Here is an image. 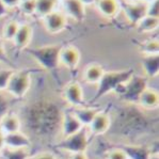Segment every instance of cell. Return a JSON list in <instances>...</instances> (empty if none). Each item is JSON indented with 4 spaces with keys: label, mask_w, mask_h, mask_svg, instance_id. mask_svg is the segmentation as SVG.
I'll use <instances>...</instances> for the list:
<instances>
[{
    "label": "cell",
    "mask_w": 159,
    "mask_h": 159,
    "mask_svg": "<svg viewBox=\"0 0 159 159\" xmlns=\"http://www.w3.org/2000/svg\"><path fill=\"white\" fill-rule=\"evenodd\" d=\"M139 50L142 56H154L159 55V42L157 39L146 40L139 45Z\"/></svg>",
    "instance_id": "24"
},
{
    "label": "cell",
    "mask_w": 159,
    "mask_h": 159,
    "mask_svg": "<svg viewBox=\"0 0 159 159\" xmlns=\"http://www.w3.org/2000/svg\"><path fill=\"white\" fill-rule=\"evenodd\" d=\"M80 51L73 45L62 46L59 56V63L70 70H77L80 63Z\"/></svg>",
    "instance_id": "9"
},
{
    "label": "cell",
    "mask_w": 159,
    "mask_h": 159,
    "mask_svg": "<svg viewBox=\"0 0 159 159\" xmlns=\"http://www.w3.org/2000/svg\"><path fill=\"white\" fill-rule=\"evenodd\" d=\"M99 111H102L99 108H96V107H88V106L77 107V108H74L72 110L73 114L76 116V119L85 128L90 125V123L93 121V119L96 116V114Z\"/></svg>",
    "instance_id": "17"
},
{
    "label": "cell",
    "mask_w": 159,
    "mask_h": 159,
    "mask_svg": "<svg viewBox=\"0 0 159 159\" xmlns=\"http://www.w3.org/2000/svg\"><path fill=\"white\" fill-rule=\"evenodd\" d=\"M150 159H159V154L158 152H152Z\"/></svg>",
    "instance_id": "38"
},
{
    "label": "cell",
    "mask_w": 159,
    "mask_h": 159,
    "mask_svg": "<svg viewBox=\"0 0 159 159\" xmlns=\"http://www.w3.org/2000/svg\"><path fill=\"white\" fill-rule=\"evenodd\" d=\"M28 159H58L53 155L52 153H48V152H44V153H40V154H36L34 156H31Z\"/></svg>",
    "instance_id": "32"
},
{
    "label": "cell",
    "mask_w": 159,
    "mask_h": 159,
    "mask_svg": "<svg viewBox=\"0 0 159 159\" xmlns=\"http://www.w3.org/2000/svg\"><path fill=\"white\" fill-rule=\"evenodd\" d=\"M120 148L124 151L127 159H150L152 151L145 146L131 145V144H123L120 145Z\"/></svg>",
    "instance_id": "19"
},
{
    "label": "cell",
    "mask_w": 159,
    "mask_h": 159,
    "mask_svg": "<svg viewBox=\"0 0 159 159\" xmlns=\"http://www.w3.org/2000/svg\"><path fill=\"white\" fill-rule=\"evenodd\" d=\"M3 2V4L7 7L9 10L15 9L19 6V3L21 2V0H1Z\"/></svg>",
    "instance_id": "33"
},
{
    "label": "cell",
    "mask_w": 159,
    "mask_h": 159,
    "mask_svg": "<svg viewBox=\"0 0 159 159\" xmlns=\"http://www.w3.org/2000/svg\"><path fill=\"white\" fill-rule=\"evenodd\" d=\"M141 66L146 79L156 78L159 74V55L142 56Z\"/></svg>",
    "instance_id": "16"
},
{
    "label": "cell",
    "mask_w": 159,
    "mask_h": 159,
    "mask_svg": "<svg viewBox=\"0 0 159 159\" xmlns=\"http://www.w3.org/2000/svg\"><path fill=\"white\" fill-rule=\"evenodd\" d=\"M0 130L4 134L20 130L19 117L13 113H6L0 119Z\"/></svg>",
    "instance_id": "20"
},
{
    "label": "cell",
    "mask_w": 159,
    "mask_h": 159,
    "mask_svg": "<svg viewBox=\"0 0 159 159\" xmlns=\"http://www.w3.org/2000/svg\"><path fill=\"white\" fill-rule=\"evenodd\" d=\"M57 6V0H35V15L43 19L55 11Z\"/></svg>",
    "instance_id": "22"
},
{
    "label": "cell",
    "mask_w": 159,
    "mask_h": 159,
    "mask_svg": "<svg viewBox=\"0 0 159 159\" xmlns=\"http://www.w3.org/2000/svg\"><path fill=\"white\" fill-rule=\"evenodd\" d=\"M106 159H127V156L124 153V151L117 146V148H113V150L109 151L107 153Z\"/></svg>",
    "instance_id": "30"
},
{
    "label": "cell",
    "mask_w": 159,
    "mask_h": 159,
    "mask_svg": "<svg viewBox=\"0 0 159 159\" xmlns=\"http://www.w3.org/2000/svg\"><path fill=\"white\" fill-rule=\"evenodd\" d=\"M9 11H10V10L7 8V7L3 4V2L0 0V19L4 18V17L8 15Z\"/></svg>",
    "instance_id": "34"
},
{
    "label": "cell",
    "mask_w": 159,
    "mask_h": 159,
    "mask_svg": "<svg viewBox=\"0 0 159 159\" xmlns=\"http://www.w3.org/2000/svg\"><path fill=\"white\" fill-rule=\"evenodd\" d=\"M63 13L67 18H72L77 23H81L85 18V7L80 0H67L63 2Z\"/></svg>",
    "instance_id": "11"
},
{
    "label": "cell",
    "mask_w": 159,
    "mask_h": 159,
    "mask_svg": "<svg viewBox=\"0 0 159 159\" xmlns=\"http://www.w3.org/2000/svg\"><path fill=\"white\" fill-rule=\"evenodd\" d=\"M6 145H4V134L0 130V153L4 150Z\"/></svg>",
    "instance_id": "36"
},
{
    "label": "cell",
    "mask_w": 159,
    "mask_h": 159,
    "mask_svg": "<svg viewBox=\"0 0 159 159\" xmlns=\"http://www.w3.org/2000/svg\"><path fill=\"white\" fill-rule=\"evenodd\" d=\"M140 1H142V2H144V3H150V2L156 1V0H140Z\"/></svg>",
    "instance_id": "39"
},
{
    "label": "cell",
    "mask_w": 159,
    "mask_h": 159,
    "mask_svg": "<svg viewBox=\"0 0 159 159\" xmlns=\"http://www.w3.org/2000/svg\"><path fill=\"white\" fill-rule=\"evenodd\" d=\"M19 25H20V24L17 20H15V19H11V20L7 21V23L4 24L3 28H2V40L8 41V42H12L17 32V30H18Z\"/></svg>",
    "instance_id": "25"
},
{
    "label": "cell",
    "mask_w": 159,
    "mask_h": 159,
    "mask_svg": "<svg viewBox=\"0 0 159 159\" xmlns=\"http://www.w3.org/2000/svg\"><path fill=\"white\" fill-rule=\"evenodd\" d=\"M31 74L32 73L29 70H14L13 75L10 78L6 92H8L14 98H24L30 90L31 82H32Z\"/></svg>",
    "instance_id": "3"
},
{
    "label": "cell",
    "mask_w": 159,
    "mask_h": 159,
    "mask_svg": "<svg viewBox=\"0 0 159 159\" xmlns=\"http://www.w3.org/2000/svg\"><path fill=\"white\" fill-rule=\"evenodd\" d=\"M29 157V150H14L4 148V150L0 153V159H28Z\"/></svg>",
    "instance_id": "26"
},
{
    "label": "cell",
    "mask_w": 159,
    "mask_h": 159,
    "mask_svg": "<svg viewBox=\"0 0 159 159\" xmlns=\"http://www.w3.org/2000/svg\"><path fill=\"white\" fill-rule=\"evenodd\" d=\"M43 25L48 33L58 34L61 33L67 26V17L62 11L55 10L49 15L43 18Z\"/></svg>",
    "instance_id": "7"
},
{
    "label": "cell",
    "mask_w": 159,
    "mask_h": 159,
    "mask_svg": "<svg viewBox=\"0 0 159 159\" xmlns=\"http://www.w3.org/2000/svg\"><path fill=\"white\" fill-rule=\"evenodd\" d=\"M88 148H89V136L85 127L72 136L63 138L60 142L56 144L57 150L70 153V155L76 153H85Z\"/></svg>",
    "instance_id": "4"
},
{
    "label": "cell",
    "mask_w": 159,
    "mask_h": 159,
    "mask_svg": "<svg viewBox=\"0 0 159 159\" xmlns=\"http://www.w3.org/2000/svg\"><path fill=\"white\" fill-rule=\"evenodd\" d=\"M17 9L26 17L35 15V0L34 1H21Z\"/></svg>",
    "instance_id": "27"
},
{
    "label": "cell",
    "mask_w": 159,
    "mask_h": 159,
    "mask_svg": "<svg viewBox=\"0 0 159 159\" xmlns=\"http://www.w3.org/2000/svg\"><path fill=\"white\" fill-rule=\"evenodd\" d=\"M13 68H1L0 70V92H6L10 78L13 75Z\"/></svg>",
    "instance_id": "28"
},
{
    "label": "cell",
    "mask_w": 159,
    "mask_h": 159,
    "mask_svg": "<svg viewBox=\"0 0 159 159\" xmlns=\"http://www.w3.org/2000/svg\"><path fill=\"white\" fill-rule=\"evenodd\" d=\"M21 1H34V0H21Z\"/></svg>",
    "instance_id": "42"
},
{
    "label": "cell",
    "mask_w": 159,
    "mask_h": 159,
    "mask_svg": "<svg viewBox=\"0 0 159 159\" xmlns=\"http://www.w3.org/2000/svg\"><path fill=\"white\" fill-rule=\"evenodd\" d=\"M134 75L133 68L120 70H105L102 79L97 84V89L94 97H92V102H97L102 97L110 93H117L120 89Z\"/></svg>",
    "instance_id": "1"
},
{
    "label": "cell",
    "mask_w": 159,
    "mask_h": 159,
    "mask_svg": "<svg viewBox=\"0 0 159 159\" xmlns=\"http://www.w3.org/2000/svg\"><path fill=\"white\" fill-rule=\"evenodd\" d=\"M146 16L159 18V0L146 3Z\"/></svg>",
    "instance_id": "29"
},
{
    "label": "cell",
    "mask_w": 159,
    "mask_h": 159,
    "mask_svg": "<svg viewBox=\"0 0 159 159\" xmlns=\"http://www.w3.org/2000/svg\"><path fill=\"white\" fill-rule=\"evenodd\" d=\"M84 128V126L79 123L76 116L72 111H65L62 114V121H61V134L63 138L72 136Z\"/></svg>",
    "instance_id": "13"
},
{
    "label": "cell",
    "mask_w": 159,
    "mask_h": 159,
    "mask_svg": "<svg viewBox=\"0 0 159 159\" xmlns=\"http://www.w3.org/2000/svg\"><path fill=\"white\" fill-rule=\"evenodd\" d=\"M138 105L146 110H156L159 107L158 92L151 88H146L139 98Z\"/></svg>",
    "instance_id": "18"
},
{
    "label": "cell",
    "mask_w": 159,
    "mask_h": 159,
    "mask_svg": "<svg viewBox=\"0 0 159 159\" xmlns=\"http://www.w3.org/2000/svg\"><path fill=\"white\" fill-rule=\"evenodd\" d=\"M121 10L123 11L126 19L129 21V24L136 27L138 23L146 16V3L140 1L127 2L121 3Z\"/></svg>",
    "instance_id": "6"
},
{
    "label": "cell",
    "mask_w": 159,
    "mask_h": 159,
    "mask_svg": "<svg viewBox=\"0 0 159 159\" xmlns=\"http://www.w3.org/2000/svg\"><path fill=\"white\" fill-rule=\"evenodd\" d=\"M148 87V79L144 76L134 75L121 89L117 91L123 101L130 104H137L140 98L141 94Z\"/></svg>",
    "instance_id": "5"
},
{
    "label": "cell",
    "mask_w": 159,
    "mask_h": 159,
    "mask_svg": "<svg viewBox=\"0 0 159 159\" xmlns=\"http://www.w3.org/2000/svg\"><path fill=\"white\" fill-rule=\"evenodd\" d=\"M32 35L33 30L31 26L28 24H21V25H19L18 30H17L12 42L18 50H25L28 48L29 44L32 40Z\"/></svg>",
    "instance_id": "14"
},
{
    "label": "cell",
    "mask_w": 159,
    "mask_h": 159,
    "mask_svg": "<svg viewBox=\"0 0 159 159\" xmlns=\"http://www.w3.org/2000/svg\"><path fill=\"white\" fill-rule=\"evenodd\" d=\"M159 27V18L151 16H145L143 19H141L136 26V29L140 33H151L154 32Z\"/></svg>",
    "instance_id": "23"
},
{
    "label": "cell",
    "mask_w": 159,
    "mask_h": 159,
    "mask_svg": "<svg viewBox=\"0 0 159 159\" xmlns=\"http://www.w3.org/2000/svg\"><path fill=\"white\" fill-rule=\"evenodd\" d=\"M97 0H80V2H81L82 4H84V7H88V6H92V4H95L96 3Z\"/></svg>",
    "instance_id": "37"
},
{
    "label": "cell",
    "mask_w": 159,
    "mask_h": 159,
    "mask_svg": "<svg viewBox=\"0 0 159 159\" xmlns=\"http://www.w3.org/2000/svg\"><path fill=\"white\" fill-rule=\"evenodd\" d=\"M105 73L104 67L97 63H91L84 70V80L89 84H97Z\"/></svg>",
    "instance_id": "21"
},
{
    "label": "cell",
    "mask_w": 159,
    "mask_h": 159,
    "mask_svg": "<svg viewBox=\"0 0 159 159\" xmlns=\"http://www.w3.org/2000/svg\"><path fill=\"white\" fill-rule=\"evenodd\" d=\"M127 2H134V1H138V0H126Z\"/></svg>",
    "instance_id": "41"
},
{
    "label": "cell",
    "mask_w": 159,
    "mask_h": 159,
    "mask_svg": "<svg viewBox=\"0 0 159 159\" xmlns=\"http://www.w3.org/2000/svg\"><path fill=\"white\" fill-rule=\"evenodd\" d=\"M4 145L7 148L14 150H29L32 145L31 140L26 134L20 130L4 134Z\"/></svg>",
    "instance_id": "10"
},
{
    "label": "cell",
    "mask_w": 159,
    "mask_h": 159,
    "mask_svg": "<svg viewBox=\"0 0 159 159\" xmlns=\"http://www.w3.org/2000/svg\"><path fill=\"white\" fill-rule=\"evenodd\" d=\"M61 48H62V45L52 44V45L27 48L25 50L40 65L41 68L50 73H56L58 67L60 66L59 56H60Z\"/></svg>",
    "instance_id": "2"
},
{
    "label": "cell",
    "mask_w": 159,
    "mask_h": 159,
    "mask_svg": "<svg viewBox=\"0 0 159 159\" xmlns=\"http://www.w3.org/2000/svg\"><path fill=\"white\" fill-rule=\"evenodd\" d=\"M0 63L8 65V66L13 67V63H12L11 59L9 58L8 53H7L6 48H4L3 43H2L1 39H0Z\"/></svg>",
    "instance_id": "31"
},
{
    "label": "cell",
    "mask_w": 159,
    "mask_h": 159,
    "mask_svg": "<svg viewBox=\"0 0 159 159\" xmlns=\"http://www.w3.org/2000/svg\"><path fill=\"white\" fill-rule=\"evenodd\" d=\"M95 6L99 14L108 19L116 17L121 11V2L119 0H97Z\"/></svg>",
    "instance_id": "15"
},
{
    "label": "cell",
    "mask_w": 159,
    "mask_h": 159,
    "mask_svg": "<svg viewBox=\"0 0 159 159\" xmlns=\"http://www.w3.org/2000/svg\"><path fill=\"white\" fill-rule=\"evenodd\" d=\"M70 159H89L87 153H76V154H70Z\"/></svg>",
    "instance_id": "35"
},
{
    "label": "cell",
    "mask_w": 159,
    "mask_h": 159,
    "mask_svg": "<svg viewBox=\"0 0 159 159\" xmlns=\"http://www.w3.org/2000/svg\"><path fill=\"white\" fill-rule=\"evenodd\" d=\"M57 1H58V3H61V4H62V3H63V2L67 1V0H57Z\"/></svg>",
    "instance_id": "40"
},
{
    "label": "cell",
    "mask_w": 159,
    "mask_h": 159,
    "mask_svg": "<svg viewBox=\"0 0 159 159\" xmlns=\"http://www.w3.org/2000/svg\"><path fill=\"white\" fill-rule=\"evenodd\" d=\"M110 126H111L110 116L106 112L99 111L90 123V125L87 127V130H89L90 134L93 136H102L108 131Z\"/></svg>",
    "instance_id": "12"
},
{
    "label": "cell",
    "mask_w": 159,
    "mask_h": 159,
    "mask_svg": "<svg viewBox=\"0 0 159 159\" xmlns=\"http://www.w3.org/2000/svg\"><path fill=\"white\" fill-rule=\"evenodd\" d=\"M63 97L68 105L74 108L84 106V93L81 84L77 81L67 84L63 89Z\"/></svg>",
    "instance_id": "8"
}]
</instances>
